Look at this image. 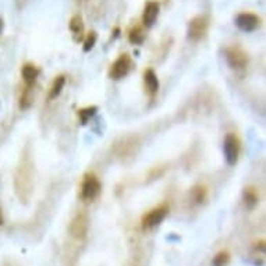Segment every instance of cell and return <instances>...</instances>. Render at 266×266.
I'll use <instances>...</instances> for the list:
<instances>
[{
	"instance_id": "obj_21",
	"label": "cell",
	"mask_w": 266,
	"mask_h": 266,
	"mask_svg": "<svg viewBox=\"0 0 266 266\" xmlns=\"http://www.w3.org/2000/svg\"><path fill=\"white\" fill-rule=\"evenodd\" d=\"M95 112H96V108L92 106V108H87V109H81L78 110V116L81 121H83V124H85L87 121H88L89 117H92L95 115Z\"/></svg>"
},
{
	"instance_id": "obj_3",
	"label": "cell",
	"mask_w": 266,
	"mask_h": 266,
	"mask_svg": "<svg viewBox=\"0 0 266 266\" xmlns=\"http://www.w3.org/2000/svg\"><path fill=\"white\" fill-rule=\"evenodd\" d=\"M100 193V183L95 174H87L81 187V197L85 201H94Z\"/></svg>"
},
{
	"instance_id": "obj_19",
	"label": "cell",
	"mask_w": 266,
	"mask_h": 266,
	"mask_svg": "<svg viewBox=\"0 0 266 266\" xmlns=\"http://www.w3.org/2000/svg\"><path fill=\"white\" fill-rule=\"evenodd\" d=\"M230 262L229 252L226 251H220L218 255L215 256L214 261H212V266H227Z\"/></svg>"
},
{
	"instance_id": "obj_12",
	"label": "cell",
	"mask_w": 266,
	"mask_h": 266,
	"mask_svg": "<svg viewBox=\"0 0 266 266\" xmlns=\"http://www.w3.org/2000/svg\"><path fill=\"white\" fill-rule=\"evenodd\" d=\"M21 74H22V78H24V81H25L26 87H30V88H31L38 78L37 67H35V66H32V64H25V66H22Z\"/></svg>"
},
{
	"instance_id": "obj_7",
	"label": "cell",
	"mask_w": 266,
	"mask_h": 266,
	"mask_svg": "<svg viewBox=\"0 0 266 266\" xmlns=\"http://www.w3.org/2000/svg\"><path fill=\"white\" fill-rule=\"evenodd\" d=\"M88 216L85 214H78L75 215V218H74L71 225H70V233H71L74 238L84 240L87 237V234H88Z\"/></svg>"
},
{
	"instance_id": "obj_13",
	"label": "cell",
	"mask_w": 266,
	"mask_h": 266,
	"mask_svg": "<svg viewBox=\"0 0 266 266\" xmlns=\"http://www.w3.org/2000/svg\"><path fill=\"white\" fill-rule=\"evenodd\" d=\"M144 81H145L148 92L151 95H155L159 89V79H157L156 74L153 70H146L145 75H144Z\"/></svg>"
},
{
	"instance_id": "obj_24",
	"label": "cell",
	"mask_w": 266,
	"mask_h": 266,
	"mask_svg": "<svg viewBox=\"0 0 266 266\" xmlns=\"http://www.w3.org/2000/svg\"><path fill=\"white\" fill-rule=\"evenodd\" d=\"M2 30H3V20L0 18V32H2Z\"/></svg>"
},
{
	"instance_id": "obj_6",
	"label": "cell",
	"mask_w": 266,
	"mask_h": 266,
	"mask_svg": "<svg viewBox=\"0 0 266 266\" xmlns=\"http://www.w3.org/2000/svg\"><path fill=\"white\" fill-rule=\"evenodd\" d=\"M240 155V141L234 134H227L225 138V156L230 166H233L238 161Z\"/></svg>"
},
{
	"instance_id": "obj_10",
	"label": "cell",
	"mask_w": 266,
	"mask_h": 266,
	"mask_svg": "<svg viewBox=\"0 0 266 266\" xmlns=\"http://www.w3.org/2000/svg\"><path fill=\"white\" fill-rule=\"evenodd\" d=\"M20 181H24L22 187H21L20 191H24V193H31L32 190V172L31 166H26V163H24V166H20L18 169V173H17L16 183H20ZM18 191V193H20Z\"/></svg>"
},
{
	"instance_id": "obj_1",
	"label": "cell",
	"mask_w": 266,
	"mask_h": 266,
	"mask_svg": "<svg viewBox=\"0 0 266 266\" xmlns=\"http://www.w3.org/2000/svg\"><path fill=\"white\" fill-rule=\"evenodd\" d=\"M138 148H140V141L137 137H125L116 144L115 151L120 159L127 161L128 157L136 156Z\"/></svg>"
},
{
	"instance_id": "obj_4",
	"label": "cell",
	"mask_w": 266,
	"mask_h": 266,
	"mask_svg": "<svg viewBox=\"0 0 266 266\" xmlns=\"http://www.w3.org/2000/svg\"><path fill=\"white\" fill-rule=\"evenodd\" d=\"M208 31V20L206 17H195L188 22V39L191 41H201Z\"/></svg>"
},
{
	"instance_id": "obj_11",
	"label": "cell",
	"mask_w": 266,
	"mask_h": 266,
	"mask_svg": "<svg viewBox=\"0 0 266 266\" xmlns=\"http://www.w3.org/2000/svg\"><path fill=\"white\" fill-rule=\"evenodd\" d=\"M159 16V3L156 2H148L142 13V22L144 25L152 26Z\"/></svg>"
},
{
	"instance_id": "obj_5",
	"label": "cell",
	"mask_w": 266,
	"mask_h": 266,
	"mask_svg": "<svg viewBox=\"0 0 266 266\" xmlns=\"http://www.w3.org/2000/svg\"><path fill=\"white\" fill-rule=\"evenodd\" d=\"M131 66H132V63H131L130 56H128V55H121L120 58L117 59V60L112 64V67H110V71H109L110 78L113 79L124 78L125 75L128 74V71L131 70Z\"/></svg>"
},
{
	"instance_id": "obj_22",
	"label": "cell",
	"mask_w": 266,
	"mask_h": 266,
	"mask_svg": "<svg viewBox=\"0 0 266 266\" xmlns=\"http://www.w3.org/2000/svg\"><path fill=\"white\" fill-rule=\"evenodd\" d=\"M95 42H96V32H89L88 37L84 42V52H89L95 46Z\"/></svg>"
},
{
	"instance_id": "obj_16",
	"label": "cell",
	"mask_w": 266,
	"mask_h": 266,
	"mask_svg": "<svg viewBox=\"0 0 266 266\" xmlns=\"http://www.w3.org/2000/svg\"><path fill=\"white\" fill-rule=\"evenodd\" d=\"M244 202H246L247 208L252 209L258 204V195L254 188H246L244 191Z\"/></svg>"
},
{
	"instance_id": "obj_15",
	"label": "cell",
	"mask_w": 266,
	"mask_h": 266,
	"mask_svg": "<svg viewBox=\"0 0 266 266\" xmlns=\"http://www.w3.org/2000/svg\"><path fill=\"white\" fill-rule=\"evenodd\" d=\"M64 84H66V78H64V75H59L55 78L52 84V88H50V92H49V99H55V98H58L60 92H62L63 87H64Z\"/></svg>"
},
{
	"instance_id": "obj_2",
	"label": "cell",
	"mask_w": 266,
	"mask_h": 266,
	"mask_svg": "<svg viewBox=\"0 0 266 266\" xmlns=\"http://www.w3.org/2000/svg\"><path fill=\"white\" fill-rule=\"evenodd\" d=\"M226 60L229 63V66L234 70H243L247 67L248 63V56L241 47L231 46L226 49Z\"/></svg>"
},
{
	"instance_id": "obj_18",
	"label": "cell",
	"mask_w": 266,
	"mask_h": 266,
	"mask_svg": "<svg viewBox=\"0 0 266 266\" xmlns=\"http://www.w3.org/2000/svg\"><path fill=\"white\" fill-rule=\"evenodd\" d=\"M206 198V188L204 185H195L193 188V199L197 204H202Z\"/></svg>"
},
{
	"instance_id": "obj_8",
	"label": "cell",
	"mask_w": 266,
	"mask_h": 266,
	"mask_svg": "<svg viewBox=\"0 0 266 266\" xmlns=\"http://www.w3.org/2000/svg\"><path fill=\"white\" fill-rule=\"evenodd\" d=\"M167 214H169V209L165 205L159 206V208L152 209L151 212L145 215L144 219H142V229H153V227L159 226L165 220Z\"/></svg>"
},
{
	"instance_id": "obj_14",
	"label": "cell",
	"mask_w": 266,
	"mask_h": 266,
	"mask_svg": "<svg viewBox=\"0 0 266 266\" xmlns=\"http://www.w3.org/2000/svg\"><path fill=\"white\" fill-rule=\"evenodd\" d=\"M70 31L74 34V39L75 41H79L83 38L84 34V22L81 16H74L71 20H70Z\"/></svg>"
},
{
	"instance_id": "obj_23",
	"label": "cell",
	"mask_w": 266,
	"mask_h": 266,
	"mask_svg": "<svg viewBox=\"0 0 266 266\" xmlns=\"http://www.w3.org/2000/svg\"><path fill=\"white\" fill-rule=\"evenodd\" d=\"M5 223V218H3V210H2V208H0V226Z\"/></svg>"
},
{
	"instance_id": "obj_17",
	"label": "cell",
	"mask_w": 266,
	"mask_h": 266,
	"mask_svg": "<svg viewBox=\"0 0 266 266\" xmlns=\"http://www.w3.org/2000/svg\"><path fill=\"white\" fill-rule=\"evenodd\" d=\"M128 39H130L131 43H134V45H140V43H142L144 39H145V34H144V31H142V28H140V26H134V28L130 31V34H128Z\"/></svg>"
},
{
	"instance_id": "obj_9",
	"label": "cell",
	"mask_w": 266,
	"mask_h": 266,
	"mask_svg": "<svg viewBox=\"0 0 266 266\" xmlns=\"http://www.w3.org/2000/svg\"><path fill=\"white\" fill-rule=\"evenodd\" d=\"M259 17L252 13H241L235 18V24L240 28L241 31L244 32H252L255 31L256 28L259 26Z\"/></svg>"
},
{
	"instance_id": "obj_20",
	"label": "cell",
	"mask_w": 266,
	"mask_h": 266,
	"mask_svg": "<svg viewBox=\"0 0 266 266\" xmlns=\"http://www.w3.org/2000/svg\"><path fill=\"white\" fill-rule=\"evenodd\" d=\"M31 102H32V96H31V89L30 87L26 88V91L22 94L20 99V108L21 109H28L30 106H31Z\"/></svg>"
}]
</instances>
